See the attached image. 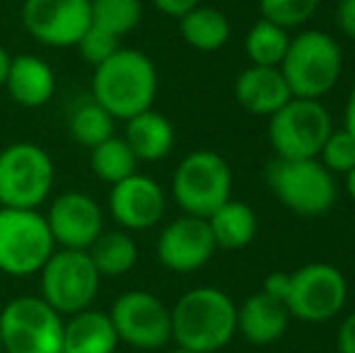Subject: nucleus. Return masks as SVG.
<instances>
[{"mask_svg":"<svg viewBox=\"0 0 355 353\" xmlns=\"http://www.w3.org/2000/svg\"><path fill=\"white\" fill-rule=\"evenodd\" d=\"M172 312V341L174 346L218 353L237 334V305L225 291L213 286H198L187 291Z\"/></svg>","mask_w":355,"mask_h":353,"instance_id":"nucleus-1","label":"nucleus"},{"mask_svg":"<svg viewBox=\"0 0 355 353\" xmlns=\"http://www.w3.org/2000/svg\"><path fill=\"white\" fill-rule=\"evenodd\" d=\"M157 68L138 49H119L92 73V99L102 104L116 121L153 109L157 97Z\"/></svg>","mask_w":355,"mask_h":353,"instance_id":"nucleus-2","label":"nucleus"},{"mask_svg":"<svg viewBox=\"0 0 355 353\" xmlns=\"http://www.w3.org/2000/svg\"><path fill=\"white\" fill-rule=\"evenodd\" d=\"M281 73L293 97L322 99L336 87L343 71V53L338 42L327 32L304 29L285 51Z\"/></svg>","mask_w":355,"mask_h":353,"instance_id":"nucleus-3","label":"nucleus"},{"mask_svg":"<svg viewBox=\"0 0 355 353\" xmlns=\"http://www.w3.org/2000/svg\"><path fill=\"white\" fill-rule=\"evenodd\" d=\"M56 167L37 143H12L0 150V208L39 211L51 196Z\"/></svg>","mask_w":355,"mask_h":353,"instance_id":"nucleus-4","label":"nucleus"},{"mask_svg":"<svg viewBox=\"0 0 355 353\" xmlns=\"http://www.w3.org/2000/svg\"><path fill=\"white\" fill-rule=\"evenodd\" d=\"M268 187L288 211L302 218L327 216L338 196L336 177L317 160H276L268 167Z\"/></svg>","mask_w":355,"mask_h":353,"instance_id":"nucleus-5","label":"nucleus"},{"mask_svg":"<svg viewBox=\"0 0 355 353\" xmlns=\"http://www.w3.org/2000/svg\"><path fill=\"white\" fill-rule=\"evenodd\" d=\"M172 196L184 216L208 218L232 198V170L213 150L189 153L174 170Z\"/></svg>","mask_w":355,"mask_h":353,"instance_id":"nucleus-6","label":"nucleus"},{"mask_svg":"<svg viewBox=\"0 0 355 353\" xmlns=\"http://www.w3.org/2000/svg\"><path fill=\"white\" fill-rule=\"evenodd\" d=\"M102 276L85 250H53L39 271V291L61 317L92 307Z\"/></svg>","mask_w":355,"mask_h":353,"instance_id":"nucleus-7","label":"nucleus"},{"mask_svg":"<svg viewBox=\"0 0 355 353\" xmlns=\"http://www.w3.org/2000/svg\"><path fill=\"white\" fill-rule=\"evenodd\" d=\"M334 131L329 109L319 99L293 97L273 117H268V138L278 160H309Z\"/></svg>","mask_w":355,"mask_h":353,"instance_id":"nucleus-8","label":"nucleus"},{"mask_svg":"<svg viewBox=\"0 0 355 353\" xmlns=\"http://www.w3.org/2000/svg\"><path fill=\"white\" fill-rule=\"evenodd\" d=\"M63 320L44 298L22 295L0 310L5 353H61Z\"/></svg>","mask_w":355,"mask_h":353,"instance_id":"nucleus-9","label":"nucleus"},{"mask_svg":"<svg viewBox=\"0 0 355 353\" xmlns=\"http://www.w3.org/2000/svg\"><path fill=\"white\" fill-rule=\"evenodd\" d=\"M56 242L39 211L0 208V271L15 278L42 271Z\"/></svg>","mask_w":355,"mask_h":353,"instance_id":"nucleus-10","label":"nucleus"},{"mask_svg":"<svg viewBox=\"0 0 355 353\" xmlns=\"http://www.w3.org/2000/svg\"><path fill=\"white\" fill-rule=\"evenodd\" d=\"M348 281L341 268L327 261H312L290 271V293L285 307L302 322H329L346 307Z\"/></svg>","mask_w":355,"mask_h":353,"instance_id":"nucleus-11","label":"nucleus"},{"mask_svg":"<svg viewBox=\"0 0 355 353\" xmlns=\"http://www.w3.org/2000/svg\"><path fill=\"white\" fill-rule=\"evenodd\" d=\"M112 325L119 341L141 351H157L172 341V312L148 291H128L114 300Z\"/></svg>","mask_w":355,"mask_h":353,"instance_id":"nucleus-12","label":"nucleus"},{"mask_svg":"<svg viewBox=\"0 0 355 353\" xmlns=\"http://www.w3.org/2000/svg\"><path fill=\"white\" fill-rule=\"evenodd\" d=\"M22 24L44 46L71 49L89 27V0H24Z\"/></svg>","mask_w":355,"mask_h":353,"instance_id":"nucleus-13","label":"nucleus"},{"mask_svg":"<svg viewBox=\"0 0 355 353\" xmlns=\"http://www.w3.org/2000/svg\"><path fill=\"white\" fill-rule=\"evenodd\" d=\"M44 218L58 250H89L104 232L102 206L85 191L58 193Z\"/></svg>","mask_w":355,"mask_h":353,"instance_id":"nucleus-14","label":"nucleus"},{"mask_svg":"<svg viewBox=\"0 0 355 353\" xmlns=\"http://www.w3.org/2000/svg\"><path fill=\"white\" fill-rule=\"evenodd\" d=\"M215 240L206 218L182 216L172 221L157 237V259L174 273L198 271L213 259Z\"/></svg>","mask_w":355,"mask_h":353,"instance_id":"nucleus-15","label":"nucleus"},{"mask_svg":"<svg viewBox=\"0 0 355 353\" xmlns=\"http://www.w3.org/2000/svg\"><path fill=\"white\" fill-rule=\"evenodd\" d=\"M167 208V196L153 177L131 175L109 189V213L126 232L157 225Z\"/></svg>","mask_w":355,"mask_h":353,"instance_id":"nucleus-16","label":"nucleus"},{"mask_svg":"<svg viewBox=\"0 0 355 353\" xmlns=\"http://www.w3.org/2000/svg\"><path fill=\"white\" fill-rule=\"evenodd\" d=\"M3 87L15 104L24 109H39L56 94V73L44 58L34 53H19L10 56Z\"/></svg>","mask_w":355,"mask_h":353,"instance_id":"nucleus-17","label":"nucleus"},{"mask_svg":"<svg viewBox=\"0 0 355 353\" xmlns=\"http://www.w3.org/2000/svg\"><path fill=\"white\" fill-rule=\"evenodd\" d=\"M234 99L254 117H273L285 102L293 99L281 68L249 66L234 80Z\"/></svg>","mask_w":355,"mask_h":353,"instance_id":"nucleus-18","label":"nucleus"},{"mask_svg":"<svg viewBox=\"0 0 355 353\" xmlns=\"http://www.w3.org/2000/svg\"><path fill=\"white\" fill-rule=\"evenodd\" d=\"M290 312L285 302L273 300L266 293H254L237 307V334L257 346L276 344L288 332Z\"/></svg>","mask_w":355,"mask_h":353,"instance_id":"nucleus-19","label":"nucleus"},{"mask_svg":"<svg viewBox=\"0 0 355 353\" xmlns=\"http://www.w3.org/2000/svg\"><path fill=\"white\" fill-rule=\"evenodd\" d=\"M119 344L109 312L87 307L63 320L61 353H116Z\"/></svg>","mask_w":355,"mask_h":353,"instance_id":"nucleus-20","label":"nucleus"},{"mask_svg":"<svg viewBox=\"0 0 355 353\" xmlns=\"http://www.w3.org/2000/svg\"><path fill=\"white\" fill-rule=\"evenodd\" d=\"M174 126L164 114L145 109L136 117L126 119L123 141L138 157V162H159L174 148Z\"/></svg>","mask_w":355,"mask_h":353,"instance_id":"nucleus-21","label":"nucleus"},{"mask_svg":"<svg viewBox=\"0 0 355 353\" xmlns=\"http://www.w3.org/2000/svg\"><path fill=\"white\" fill-rule=\"evenodd\" d=\"M208 227L213 232V240L218 250H242L257 237L259 221L252 206L242 201H225L206 218Z\"/></svg>","mask_w":355,"mask_h":353,"instance_id":"nucleus-22","label":"nucleus"},{"mask_svg":"<svg viewBox=\"0 0 355 353\" xmlns=\"http://www.w3.org/2000/svg\"><path fill=\"white\" fill-rule=\"evenodd\" d=\"M179 32L182 39L191 49L203 53H213L227 44L230 39V19L225 12L211 5H196L187 15L179 17Z\"/></svg>","mask_w":355,"mask_h":353,"instance_id":"nucleus-23","label":"nucleus"},{"mask_svg":"<svg viewBox=\"0 0 355 353\" xmlns=\"http://www.w3.org/2000/svg\"><path fill=\"white\" fill-rule=\"evenodd\" d=\"M92 259L99 276L116 278L128 273L138 261V245L126 230H104L97 240L85 250Z\"/></svg>","mask_w":355,"mask_h":353,"instance_id":"nucleus-24","label":"nucleus"},{"mask_svg":"<svg viewBox=\"0 0 355 353\" xmlns=\"http://www.w3.org/2000/svg\"><path fill=\"white\" fill-rule=\"evenodd\" d=\"M68 131L78 146L92 150L94 146L116 136V119L92 97L80 102L68 117Z\"/></svg>","mask_w":355,"mask_h":353,"instance_id":"nucleus-25","label":"nucleus"},{"mask_svg":"<svg viewBox=\"0 0 355 353\" xmlns=\"http://www.w3.org/2000/svg\"><path fill=\"white\" fill-rule=\"evenodd\" d=\"M89 170L97 179L107 182L109 187L138 172V157L123 141V136H112L109 141L99 143L89 150Z\"/></svg>","mask_w":355,"mask_h":353,"instance_id":"nucleus-26","label":"nucleus"},{"mask_svg":"<svg viewBox=\"0 0 355 353\" xmlns=\"http://www.w3.org/2000/svg\"><path fill=\"white\" fill-rule=\"evenodd\" d=\"M290 46V37L288 29L278 27V24L268 22V19H259L247 34V56L252 61V66H268V68H278L285 58V51Z\"/></svg>","mask_w":355,"mask_h":353,"instance_id":"nucleus-27","label":"nucleus"},{"mask_svg":"<svg viewBox=\"0 0 355 353\" xmlns=\"http://www.w3.org/2000/svg\"><path fill=\"white\" fill-rule=\"evenodd\" d=\"M143 0H89V24L123 39L141 24Z\"/></svg>","mask_w":355,"mask_h":353,"instance_id":"nucleus-28","label":"nucleus"},{"mask_svg":"<svg viewBox=\"0 0 355 353\" xmlns=\"http://www.w3.org/2000/svg\"><path fill=\"white\" fill-rule=\"evenodd\" d=\"M319 8V0H259L261 17L283 29H295L309 22Z\"/></svg>","mask_w":355,"mask_h":353,"instance_id":"nucleus-29","label":"nucleus"},{"mask_svg":"<svg viewBox=\"0 0 355 353\" xmlns=\"http://www.w3.org/2000/svg\"><path fill=\"white\" fill-rule=\"evenodd\" d=\"M319 162L331 172L334 177L343 175L346 177L348 172L355 170V138L346 128H334L329 133L327 143L319 150Z\"/></svg>","mask_w":355,"mask_h":353,"instance_id":"nucleus-30","label":"nucleus"},{"mask_svg":"<svg viewBox=\"0 0 355 353\" xmlns=\"http://www.w3.org/2000/svg\"><path fill=\"white\" fill-rule=\"evenodd\" d=\"M75 49H78L80 56H83L89 66L97 68L99 63H104L109 56H114V53L121 49V39L104 32V29L94 27V24H89L83 37H80V42L75 44Z\"/></svg>","mask_w":355,"mask_h":353,"instance_id":"nucleus-31","label":"nucleus"},{"mask_svg":"<svg viewBox=\"0 0 355 353\" xmlns=\"http://www.w3.org/2000/svg\"><path fill=\"white\" fill-rule=\"evenodd\" d=\"M261 293H266V295L273 298V300L285 302L288 300V293H290V273H283V271L268 273L266 281H263Z\"/></svg>","mask_w":355,"mask_h":353,"instance_id":"nucleus-32","label":"nucleus"},{"mask_svg":"<svg viewBox=\"0 0 355 353\" xmlns=\"http://www.w3.org/2000/svg\"><path fill=\"white\" fill-rule=\"evenodd\" d=\"M150 3H153L162 15L179 19L182 15H187L189 10H193L196 5H201V0H150Z\"/></svg>","mask_w":355,"mask_h":353,"instance_id":"nucleus-33","label":"nucleus"},{"mask_svg":"<svg viewBox=\"0 0 355 353\" xmlns=\"http://www.w3.org/2000/svg\"><path fill=\"white\" fill-rule=\"evenodd\" d=\"M336 24L348 39H355V0H341L338 3Z\"/></svg>","mask_w":355,"mask_h":353,"instance_id":"nucleus-34","label":"nucleus"},{"mask_svg":"<svg viewBox=\"0 0 355 353\" xmlns=\"http://www.w3.org/2000/svg\"><path fill=\"white\" fill-rule=\"evenodd\" d=\"M336 349L338 353H355V312L341 322V329L336 334Z\"/></svg>","mask_w":355,"mask_h":353,"instance_id":"nucleus-35","label":"nucleus"},{"mask_svg":"<svg viewBox=\"0 0 355 353\" xmlns=\"http://www.w3.org/2000/svg\"><path fill=\"white\" fill-rule=\"evenodd\" d=\"M348 133L355 138V85L351 87V94H348V102H346V123H343Z\"/></svg>","mask_w":355,"mask_h":353,"instance_id":"nucleus-36","label":"nucleus"},{"mask_svg":"<svg viewBox=\"0 0 355 353\" xmlns=\"http://www.w3.org/2000/svg\"><path fill=\"white\" fill-rule=\"evenodd\" d=\"M8 63H10V53L3 49V44H0V87L5 85V73H8Z\"/></svg>","mask_w":355,"mask_h":353,"instance_id":"nucleus-37","label":"nucleus"},{"mask_svg":"<svg viewBox=\"0 0 355 353\" xmlns=\"http://www.w3.org/2000/svg\"><path fill=\"white\" fill-rule=\"evenodd\" d=\"M346 191H348V196H351V201L355 203V170H351L346 175Z\"/></svg>","mask_w":355,"mask_h":353,"instance_id":"nucleus-38","label":"nucleus"},{"mask_svg":"<svg viewBox=\"0 0 355 353\" xmlns=\"http://www.w3.org/2000/svg\"><path fill=\"white\" fill-rule=\"evenodd\" d=\"M169 353H196V351H189V349H182V346H174Z\"/></svg>","mask_w":355,"mask_h":353,"instance_id":"nucleus-39","label":"nucleus"},{"mask_svg":"<svg viewBox=\"0 0 355 353\" xmlns=\"http://www.w3.org/2000/svg\"><path fill=\"white\" fill-rule=\"evenodd\" d=\"M0 353H3V341H0Z\"/></svg>","mask_w":355,"mask_h":353,"instance_id":"nucleus-40","label":"nucleus"}]
</instances>
